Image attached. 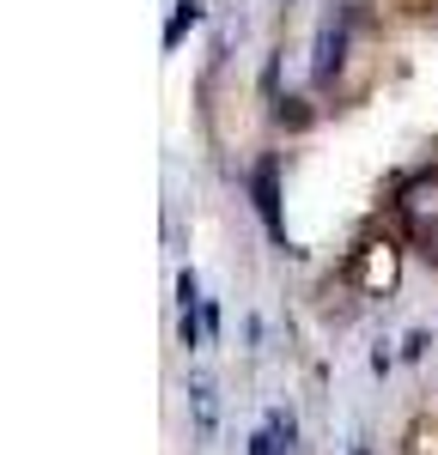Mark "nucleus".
Listing matches in <instances>:
<instances>
[{"instance_id":"nucleus-1","label":"nucleus","mask_w":438,"mask_h":455,"mask_svg":"<svg viewBox=\"0 0 438 455\" xmlns=\"http://www.w3.org/2000/svg\"><path fill=\"white\" fill-rule=\"evenodd\" d=\"M402 212H408V219H414L420 231H426V219L438 225V176H420V182H414V188L402 195Z\"/></svg>"},{"instance_id":"nucleus-2","label":"nucleus","mask_w":438,"mask_h":455,"mask_svg":"<svg viewBox=\"0 0 438 455\" xmlns=\"http://www.w3.org/2000/svg\"><path fill=\"white\" fill-rule=\"evenodd\" d=\"M250 188H256V212H262V225L280 237V201H274V164H262V171L250 176Z\"/></svg>"},{"instance_id":"nucleus-3","label":"nucleus","mask_w":438,"mask_h":455,"mask_svg":"<svg viewBox=\"0 0 438 455\" xmlns=\"http://www.w3.org/2000/svg\"><path fill=\"white\" fill-rule=\"evenodd\" d=\"M189 407H195V431H201V437H214L219 407H214V383H207V377H195V383H189Z\"/></svg>"},{"instance_id":"nucleus-4","label":"nucleus","mask_w":438,"mask_h":455,"mask_svg":"<svg viewBox=\"0 0 438 455\" xmlns=\"http://www.w3.org/2000/svg\"><path fill=\"white\" fill-rule=\"evenodd\" d=\"M195 19H201V6H195V0H182V6H177V19H171V25H165V43H177V36L189 31V25H195Z\"/></svg>"},{"instance_id":"nucleus-5","label":"nucleus","mask_w":438,"mask_h":455,"mask_svg":"<svg viewBox=\"0 0 438 455\" xmlns=\"http://www.w3.org/2000/svg\"><path fill=\"white\" fill-rule=\"evenodd\" d=\"M268 431L280 437V450H292V437H298V425H292V413H268Z\"/></svg>"},{"instance_id":"nucleus-6","label":"nucleus","mask_w":438,"mask_h":455,"mask_svg":"<svg viewBox=\"0 0 438 455\" xmlns=\"http://www.w3.org/2000/svg\"><path fill=\"white\" fill-rule=\"evenodd\" d=\"M250 455H287V450H280V437H274V431H256V437H250Z\"/></svg>"}]
</instances>
